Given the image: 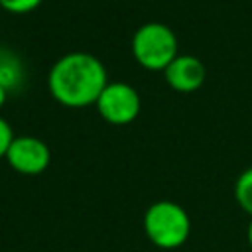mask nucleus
<instances>
[{
	"label": "nucleus",
	"mask_w": 252,
	"mask_h": 252,
	"mask_svg": "<svg viewBox=\"0 0 252 252\" xmlns=\"http://www.w3.org/2000/svg\"><path fill=\"white\" fill-rule=\"evenodd\" d=\"M51 94L67 106H85L96 102L108 85L102 61L87 51H71L59 57L47 75Z\"/></svg>",
	"instance_id": "obj_1"
},
{
	"label": "nucleus",
	"mask_w": 252,
	"mask_h": 252,
	"mask_svg": "<svg viewBox=\"0 0 252 252\" xmlns=\"http://www.w3.org/2000/svg\"><path fill=\"white\" fill-rule=\"evenodd\" d=\"M144 232L154 246L175 250L187 242L191 219L181 205L173 201H156L144 213Z\"/></svg>",
	"instance_id": "obj_2"
},
{
	"label": "nucleus",
	"mask_w": 252,
	"mask_h": 252,
	"mask_svg": "<svg viewBox=\"0 0 252 252\" xmlns=\"http://www.w3.org/2000/svg\"><path fill=\"white\" fill-rule=\"evenodd\" d=\"M132 51L146 69H165L177 57V37L173 30L161 22L142 24L132 37Z\"/></svg>",
	"instance_id": "obj_3"
},
{
	"label": "nucleus",
	"mask_w": 252,
	"mask_h": 252,
	"mask_svg": "<svg viewBox=\"0 0 252 252\" xmlns=\"http://www.w3.org/2000/svg\"><path fill=\"white\" fill-rule=\"evenodd\" d=\"M140 94L138 91L122 81L108 83L96 98L98 112L112 124H128L140 112Z\"/></svg>",
	"instance_id": "obj_4"
},
{
	"label": "nucleus",
	"mask_w": 252,
	"mask_h": 252,
	"mask_svg": "<svg viewBox=\"0 0 252 252\" xmlns=\"http://www.w3.org/2000/svg\"><path fill=\"white\" fill-rule=\"evenodd\" d=\"M8 163L26 175H37L45 171L51 159L47 144L35 136H16L6 152Z\"/></svg>",
	"instance_id": "obj_5"
},
{
	"label": "nucleus",
	"mask_w": 252,
	"mask_h": 252,
	"mask_svg": "<svg viewBox=\"0 0 252 252\" xmlns=\"http://www.w3.org/2000/svg\"><path fill=\"white\" fill-rule=\"evenodd\" d=\"M167 83L177 91H195L205 81V65L195 55H177L165 69Z\"/></svg>",
	"instance_id": "obj_6"
},
{
	"label": "nucleus",
	"mask_w": 252,
	"mask_h": 252,
	"mask_svg": "<svg viewBox=\"0 0 252 252\" xmlns=\"http://www.w3.org/2000/svg\"><path fill=\"white\" fill-rule=\"evenodd\" d=\"M234 197L240 209L252 217V165L238 175L234 183Z\"/></svg>",
	"instance_id": "obj_7"
},
{
	"label": "nucleus",
	"mask_w": 252,
	"mask_h": 252,
	"mask_svg": "<svg viewBox=\"0 0 252 252\" xmlns=\"http://www.w3.org/2000/svg\"><path fill=\"white\" fill-rule=\"evenodd\" d=\"M14 132H12V126L8 124V120H4L0 116V158H6V152L14 140Z\"/></svg>",
	"instance_id": "obj_8"
},
{
	"label": "nucleus",
	"mask_w": 252,
	"mask_h": 252,
	"mask_svg": "<svg viewBox=\"0 0 252 252\" xmlns=\"http://www.w3.org/2000/svg\"><path fill=\"white\" fill-rule=\"evenodd\" d=\"M0 4L10 12H30L41 4V0H0Z\"/></svg>",
	"instance_id": "obj_9"
},
{
	"label": "nucleus",
	"mask_w": 252,
	"mask_h": 252,
	"mask_svg": "<svg viewBox=\"0 0 252 252\" xmlns=\"http://www.w3.org/2000/svg\"><path fill=\"white\" fill-rule=\"evenodd\" d=\"M6 96H8V91H6L4 85H0V106L6 102Z\"/></svg>",
	"instance_id": "obj_10"
},
{
	"label": "nucleus",
	"mask_w": 252,
	"mask_h": 252,
	"mask_svg": "<svg viewBox=\"0 0 252 252\" xmlns=\"http://www.w3.org/2000/svg\"><path fill=\"white\" fill-rule=\"evenodd\" d=\"M246 238H248V244L252 246V219L248 222V228H246Z\"/></svg>",
	"instance_id": "obj_11"
}]
</instances>
